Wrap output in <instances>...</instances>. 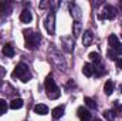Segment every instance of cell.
I'll return each mask as SVG.
<instances>
[{
	"instance_id": "1",
	"label": "cell",
	"mask_w": 122,
	"mask_h": 121,
	"mask_svg": "<svg viewBox=\"0 0 122 121\" xmlns=\"http://www.w3.org/2000/svg\"><path fill=\"white\" fill-rule=\"evenodd\" d=\"M24 40H26V47L29 50H36L40 46L41 41V34L38 31H33V30H24Z\"/></svg>"
},
{
	"instance_id": "2",
	"label": "cell",
	"mask_w": 122,
	"mask_h": 121,
	"mask_svg": "<svg viewBox=\"0 0 122 121\" xmlns=\"http://www.w3.org/2000/svg\"><path fill=\"white\" fill-rule=\"evenodd\" d=\"M44 87H46V91H47V97H48L50 100H56V98H58L61 95L60 88L57 87V84H56V81L53 80L51 76H48V77L46 78Z\"/></svg>"
},
{
	"instance_id": "3",
	"label": "cell",
	"mask_w": 122,
	"mask_h": 121,
	"mask_svg": "<svg viewBox=\"0 0 122 121\" xmlns=\"http://www.w3.org/2000/svg\"><path fill=\"white\" fill-rule=\"evenodd\" d=\"M11 77H13V78H20L21 81L27 83V81L31 78V73L29 71V67H27L26 64L20 63V64H17V66H16L14 71L11 73Z\"/></svg>"
},
{
	"instance_id": "4",
	"label": "cell",
	"mask_w": 122,
	"mask_h": 121,
	"mask_svg": "<svg viewBox=\"0 0 122 121\" xmlns=\"http://www.w3.org/2000/svg\"><path fill=\"white\" fill-rule=\"evenodd\" d=\"M13 11V3L9 0H3L0 3V19H6Z\"/></svg>"
},
{
	"instance_id": "5",
	"label": "cell",
	"mask_w": 122,
	"mask_h": 121,
	"mask_svg": "<svg viewBox=\"0 0 122 121\" xmlns=\"http://www.w3.org/2000/svg\"><path fill=\"white\" fill-rule=\"evenodd\" d=\"M44 24H46V29H47V31L50 34H54L56 33V13L54 11H51V13L47 14Z\"/></svg>"
},
{
	"instance_id": "6",
	"label": "cell",
	"mask_w": 122,
	"mask_h": 121,
	"mask_svg": "<svg viewBox=\"0 0 122 121\" xmlns=\"http://www.w3.org/2000/svg\"><path fill=\"white\" fill-rule=\"evenodd\" d=\"M117 9L114 7V6H111V4H107V6H104V14L101 16L102 19H108V20H112V19H115L117 17Z\"/></svg>"
},
{
	"instance_id": "7",
	"label": "cell",
	"mask_w": 122,
	"mask_h": 121,
	"mask_svg": "<svg viewBox=\"0 0 122 121\" xmlns=\"http://www.w3.org/2000/svg\"><path fill=\"white\" fill-rule=\"evenodd\" d=\"M77 114H78V118H80L81 121H91L92 120L91 113H90L85 107H80L78 111H77Z\"/></svg>"
},
{
	"instance_id": "8",
	"label": "cell",
	"mask_w": 122,
	"mask_h": 121,
	"mask_svg": "<svg viewBox=\"0 0 122 121\" xmlns=\"http://www.w3.org/2000/svg\"><path fill=\"white\" fill-rule=\"evenodd\" d=\"M62 49L67 51V53H72L74 51V40L72 37H64L62 38Z\"/></svg>"
},
{
	"instance_id": "9",
	"label": "cell",
	"mask_w": 122,
	"mask_h": 121,
	"mask_svg": "<svg viewBox=\"0 0 122 121\" xmlns=\"http://www.w3.org/2000/svg\"><path fill=\"white\" fill-rule=\"evenodd\" d=\"M92 40H94V34H92V31L91 30L84 31V34H82V44H84L85 47H88V46L92 43Z\"/></svg>"
},
{
	"instance_id": "10",
	"label": "cell",
	"mask_w": 122,
	"mask_h": 121,
	"mask_svg": "<svg viewBox=\"0 0 122 121\" xmlns=\"http://www.w3.org/2000/svg\"><path fill=\"white\" fill-rule=\"evenodd\" d=\"M70 10H71V14L75 17V22H80V19H81V10H80V7L75 3H70Z\"/></svg>"
},
{
	"instance_id": "11",
	"label": "cell",
	"mask_w": 122,
	"mask_h": 121,
	"mask_svg": "<svg viewBox=\"0 0 122 121\" xmlns=\"http://www.w3.org/2000/svg\"><path fill=\"white\" fill-rule=\"evenodd\" d=\"M34 113L38 116H46L48 113V107L46 104H37V105H34Z\"/></svg>"
},
{
	"instance_id": "12",
	"label": "cell",
	"mask_w": 122,
	"mask_h": 121,
	"mask_svg": "<svg viewBox=\"0 0 122 121\" xmlns=\"http://www.w3.org/2000/svg\"><path fill=\"white\" fill-rule=\"evenodd\" d=\"M1 51H3V54H4L6 57H13V56H14V47H13V44H10V43H9V44H4Z\"/></svg>"
},
{
	"instance_id": "13",
	"label": "cell",
	"mask_w": 122,
	"mask_h": 121,
	"mask_svg": "<svg viewBox=\"0 0 122 121\" xmlns=\"http://www.w3.org/2000/svg\"><path fill=\"white\" fill-rule=\"evenodd\" d=\"M20 20L23 22V23H30L31 20H33V14H31L30 10H23L21 11V14H20Z\"/></svg>"
},
{
	"instance_id": "14",
	"label": "cell",
	"mask_w": 122,
	"mask_h": 121,
	"mask_svg": "<svg viewBox=\"0 0 122 121\" xmlns=\"http://www.w3.org/2000/svg\"><path fill=\"white\" fill-rule=\"evenodd\" d=\"M82 73H84V76L91 77V76H94V73H95V67H94L92 64H84V67H82Z\"/></svg>"
},
{
	"instance_id": "15",
	"label": "cell",
	"mask_w": 122,
	"mask_h": 121,
	"mask_svg": "<svg viewBox=\"0 0 122 121\" xmlns=\"http://www.w3.org/2000/svg\"><path fill=\"white\" fill-rule=\"evenodd\" d=\"M64 111H65V107H64V105H58V107H56V108L51 111V114H53L54 118H61V117L64 116Z\"/></svg>"
},
{
	"instance_id": "16",
	"label": "cell",
	"mask_w": 122,
	"mask_h": 121,
	"mask_svg": "<svg viewBox=\"0 0 122 121\" xmlns=\"http://www.w3.org/2000/svg\"><path fill=\"white\" fill-rule=\"evenodd\" d=\"M23 105H24V103H23L21 98H13L11 103H10V108H11V110H19V108H21Z\"/></svg>"
},
{
	"instance_id": "17",
	"label": "cell",
	"mask_w": 122,
	"mask_h": 121,
	"mask_svg": "<svg viewBox=\"0 0 122 121\" xmlns=\"http://www.w3.org/2000/svg\"><path fill=\"white\" fill-rule=\"evenodd\" d=\"M81 30H82V26L80 22H74L72 23V36L74 37H78L81 34Z\"/></svg>"
},
{
	"instance_id": "18",
	"label": "cell",
	"mask_w": 122,
	"mask_h": 121,
	"mask_svg": "<svg viewBox=\"0 0 122 121\" xmlns=\"http://www.w3.org/2000/svg\"><path fill=\"white\" fill-rule=\"evenodd\" d=\"M104 91H105L107 95H111V94H112V91H114V83H112L111 80H108V81L105 83V86H104Z\"/></svg>"
},
{
	"instance_id": "19",
	"label": "cell",
	"mask_w": 122,
	"mask_h": 121,
	"mask_svg": "<svg viewBox=\"0 0 122 121\" xmlns=\"http://www.w3.org/2000/svg\"><path fill=\"white\" fill-rule=\"evenodd\" d=\"M84 103H85V105H87L88 108L97 110V103H95V100H92V98H90V97H85V98H84Z\"/></svg>"
},
{
	"instance_id": "20",
	"label": "cell",
	"mask_w": 122,
	"mask_h": 121,
	"mask_svg": "<svg viewBox=\"0 0 122 121\" xmlns=\"http://www.w3.org/2000/svg\"><path fill=\"white\" fill-rule=\"evenodd\" d=\"M108 44H109L112 49H114L115 46H118V44H119V40H118V37H117L115 34H111V36L108 37Z\"/></svg>"
},
{
	"instance_id": "21",
	"label": "cell",
	"mask_w": 122,
	"mask_h": 121,
	"mask_svg": "<svg viewBox=\"0 0 122 121\" xmlns=\"http://www.w3.org/2000/svg\"><path fill=\"white\" fill-rule=\"evenodd\" d=\"M7 101L6 100H3V98H0V116H3V114H6V111H7Z\"/></svg>"
},
{
	"instance_id": "22",
	"label": "cell",
	"mask_w": 122,
	"mask_h": 121,
	"mask_svg": "<svg viewBox=\"0 0 122 121\" xmlns=\"http://www.w3.org/2000/svg\"><path fill=\"white\" fill-rule=\"evenodd\" d=\"M90 60H91L92 63H95V64H99V61H101V57H99V54H98V53L92 51V53H90Z\"/></svg>"
},
{
	"instance_id": "23",
	"label": "cell",
	"mask_w": 122,
	"mask_h": 121,
	"mask_svg": "<svg viewBox=\"0 0 122 121\" xmlns=\"http://www.w3.org/2000/svg\"><path fill=\"white\" fill-rule=\"evenodd\" d=\"M104 117L107 118L108 121H115V113L108 110V111H104Z\"/></svg>"
},
{
	"instance_id": "24",
	"label": "cell",
	"mask_w": 122,
	"mask_h": 121,
	"mask_svg": "<svg viewBox=\"0 0 122 121\" xmlns=\"http://www.w3.org/2000/svg\"><path fill=\"white\" fill-rule=\"evenodd\" d=\"M108 57H109L111 60H115V59L118 57V54H117L114 50H109V51H108Z\"/></svg>"
},
{
	"instance_id": "25",
	"label": "cell",
	"mask_w": 122,
	"mask_h": 121,
	"mask_svg": "<svg viewBox=\"0 0 122 121\" xmlns=\"http://www.w3.org/2000/svg\"><path fill=\"white\" fill-rule=\"evenodd\" d=\"M114 51H115L117 54H122V44H121V43H119L118 46H115V47H114Z\"/></svg>"
},
{
	"instance_id": "26",
	"label": "cell",
	"mask_w": 122,
	"mask_h": 121,
	"mask_svg": "<svg viewBox=\"0 0 122 121\" xmlns=\"http://www.w3.org/2000/svg\"><path fill=\"white\" fill-rule=\"evenodd\" d=\"M104 73H105V70H104V67H102V66H99V67H98V71H97V76L99 77V76H102Z\"/></svg>"
},
{
	"instance_id": "27",
	"label": "cell",
	"mask_w": 122,
	"mask_h": 121,
	"mask_svg": "<svg viewBox=\"0 0 122 121\" xmlns=\"http://www.w3.org/2000/svg\"><path fill=\"white\" fill-rule=\"evenodd\" d=\"M117 67L122 70V59H118V60H117Z\"/></svg>"
},
{
	"instance_id": "28",
	"label": "cell",
	"mask_w": 122,
	"mask_h": 121,
	"mask_svg": "<svg viewBox=\"0 0 122 121\" xmlns=\"http://www.w3.org/2000/svg\"><path fill=\"white\" fill-rule=\"evenodd\" d=\"M4 74H6V70H4V68H3V67H0V76H1V77H3V76H4Z\"/></svg>"
},
{
	"instance_id": "29",
	"label": "cell",
	"mask_w": 122,
	"mask_h": 121,
	"mask_svg": "<svg viewBox=\"0 0 122 121\" xmlns=\"http://www.w3.org/2000/svg\"><path fill=\"white\" fill-rule=\"evenodd\" d=\"M119 7H121V11H122V1L119 3Z\"/></svg>"
},
{
	"instance_id": "30",
	"label": "cell",
	"mask_w": 122,
	"mask_h": 121,
	"mask_svg": "<svg viewBox=\"0 0 122 121\" xmlns=\"http://www.w3.org/2000/svg\"><path fill=\"white\" fill-rule=\"evenodd\" d=\"M119 90H121V93H122V86H121V87H119Z\"/></svg>"
},
{
	"instance_id": "31",
	"label": "cell",
	"mask_w": 122,
	"mask_h": 121,
	"mask_svg": "<svg viewBox=\"0 0 122 121\" xmlns=\"http://www.w3.org/2000/svg\"><path fill=\"white\" fill-rule=\"evenodd\" d=\"M0 86H1V80H0Z\"/></svg>"
},
{
	"instance_id": "32",
	"label": "cell",
	"mask_w": 122,
	"mask_h": 121,
	"mask_svg": "<svg viewBox=\"0 0 122 121\" xmlns=\"http://www.w3.org/2000/svg\"><path fill=\"white\" fill-rule=\"evenodd\" d=\"M95 121H99V120H95Z\"/></svg>"
}]
</instances>
